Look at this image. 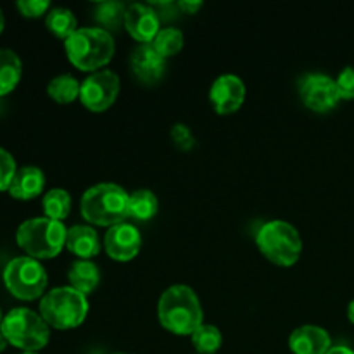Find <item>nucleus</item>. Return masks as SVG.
I'll use <instances>...</instances> for the list:
<instances>
[{"label": "nucleus", "instance_id": "17", "mask_svg": "<svg viewBox=\"0 0 354 354\" xmlns=\"http://www.w3.org/2000/svg\"><path fill=\"white\" fill-rule=\"evenodd\" d=\"M66 248L71 252L78 254L80 258L88 259L92 256L99 254L100 242L97 237V232L92 227L86 225H73L68 228V235H66Z\"/></svg>", "mask_w": 354, "mask_h": 354}, {"label": "nucleus", "instance_id": "12", "mask_svg": "<svg viewBox=\"0 0 354 354\" xmlns=\"http://www.w3.org/2000/svg\"><path fill=\"white\" fill-rule=\"evenodd\" d=\"M211 102L220 114L235 113L245 99V85L239 76L221 75L211 86Z\"/></svg>", "mask_w": 354, "mask_h": 354}, {"label": "nucleus", "instance_id": "15", "mask_svg": "<svg viewBox=\"0 0 354 354\" xmlns=\"http://www.w3.org/2000/svg\"><path fill=\"white\" fill-rule=\"evenodd\" d=\"M289 346L296 354H327L330 351L332 339L325 328L303 325L292 332Z\"/></svg>", "mask_w": 354, "mask_h": 354}, {"label": "nucleus", "instance_id": "5", "mask_svg": "<svg viewBox=\"0 0 354 354\" xmlns=\"http://www.w3.org/2000/svg\"><path fill=\"white\" fill-rule=\"evenodd\" d=\"M0 332L14 348L24 353H35L45 348L50 339L47 322L28 308H14L3 317Z\"/></svg>", "mask_w": 354, "mask_h": 354}, {"label": "nucleus", "instance_id": "10", "mask_svg": "<svg viewBox=\"0 0 354 354\" xmlns=\"http://www.w3.org/2000/svg\"><path fill=\"white\" fill-rule=\"evenodd\" d=\"M299 92L303 102L317 113H327L341 100L337 82L324 73H311L304 76Z\"/></svg>", "mask_w": 354, "mask_h": 354}, {"label": "nucleus", "instance_id": "2", "mask_svg": "<svg viewBox=\"0 0 354 354\" xmlns=\"http://www.w3.org/2000/svg\"><path fill=\"white\" fill-rule=\"evenodd\" d=\"M130 196L116 183H99L83 194L82 214L86 221L102 227H114L128 218Z\"/></svg>", "mask_w": 354, "mask_h": 354}, {"label": "nucleus", "instance_id": "13", "mask_svg": "<svg viewBox=\"0 0 354 354\" xmlns=\"http://www.w3.org/2000/svg\"><path fill=\"white\" fill-rule=\"evenodd\" d=\"M124 28L135 40L151 44L159 33V16L152 7L144 3H131L124 12Z\"/></svg>", "mask_w": 354, "mask_h": 354}, {"label": "nucleus", "instance_id": "4", "mask_svg": "<svg viewBox=\"0 0 354 354\" xmlns=\"http://www.w3.org/2000/svg\"><path fill=\"white\" fill-rule=\"evenodd\" d=\"M64 223L50 218H31L17 228L16 241L30 258L48 259L57 256L66 245Z\"/></svg>", "mask_w": 354, "mask_h": 354}, {"label": "nucleus", "instance_id": "33", "mask_svg": "<svg viewBox=\"0 0 354 354\" xmlns=\"http://www.w3.org/2000/svg\"><path fill=\"white\" fill-rule=\"evenodd\" d=\"M348 317H349V320L354 324V299L349 303V306H348Z\"/></svg>", "mask_w": 354, "mask_h": 354}, {"label": "nucleus", "instance_id": "6", "mask_svg": "<svg viewBox=\"0 0 354 354\" xmlns=\"http://www.w3.org/2000/svg\"><path fill=\"white\" fill-rule=\"evenodd\" d=\"M88 313V301L85 294L73 287H55L40 301V315L47 325L66 330L78 327Z\"/></svg>", "mask_w": 354, "mask_h": 354}, {"label": "nucleus", "instance_id": "1", "mask_svg": "<svg viewBox=\"0 0 354 354\" xmlns=\"http://www.w3.org/2000/svg\"><path fill=\"white\" fill-rule=\"evenodd\" d=\"M162 327L178 335H192L203 325V308L190 287L171 286L165 290L158 306Z\"/></svg>", "mask_w": 354, "mask_h": 354}, {"label": "nucleus", "instance_id": "9", "mask_svg": "<svg viewBox=\"0 0 354 354\" xmlns=\"http://www.w3.org/2000/svg\"><path fill=\"white\" fill-rule=\"evenodd\" d=\"M118 92H120L118 75L109 69H102V71H95L93 75H90L82 83L80 99H82L83 106L88 107L90 111L100 113L116 100Z\"/></svg>", "mask_w": 354, "mask_h": 354}, {"label": "nucleus", "instance_id": "19", "mask_svg": "<svg viewBox=\"0 0 354 354\" xmlns=\"http://www.w3.org/2000/svg\"><path fill=\"white\" fill-rule=\"evenodd\" d=\"M23 73L19 55L10 48H0V97L12 92Z\"/></svg>", "mask_w": 354, "mask_h": 354}, {"label": "nucleus", "instance_id": "23", "mask_svg": "<svg viewBox=\"0 0 354 354\" xmlns=\"http://www.w3.org/2000/svg\"><path fill=\"white\" fill-rule=\"evenodd\" d=\"M71 209V197L66 190L52 189L44 196V211L50 220L62 221Z\"/></svg>", "mask_w": 354, "mask_h": 354}, {"label": "nucleus", "instance_id": "20", "mask_svg": "<svg viewBox=\"0 0 354 354\" xmlns=\"http://www.w3.org/2000/svg\"><path fill=\"white\" fill-rule=\"evenodd\" d=\"M158 197L154 196V192L151 190H137L130 196L128 199V216L135 218V220L147 221L151 218L156 216L158 213Z\"/></svg>", "mask_w": 354, "mask_h": 354}, {"label": "nucleus", "instance_id": "35", "mask_svg": "<svg viewBox=\"0 0 354 354\" xmlns=\"http://www.w3.org/2000/svg\"><path fill=\"white\" fill-rule=\"evenodd\" d=\"M3 26H6V19H3L2 9H0V33H2V31H3Z\"/></svg>", "mask_w": 354, "mask_h": 354}, {"label": "nucleus", "instance_id": "27", "mask_svg": "<svg viewBox=\"0 0 354 354\" xmlns=\"http://www.w3.org/2000/svg\"><path fill=\"white\" fill-rule=\"evenodd\" d=\"M16 173L17 168L14 158L6 151V149L0 147V192L9 190Z\"/></svg>", "mask_w": 354, "mask_h": 354}, {"label": "nucleus", "instance_id": "8", "mask_svg": "<svg viewBox=\"0 0 354 354\" xmlns=\"http://www.w3.org/2000/svg\"><path fill=\"white\" fill-rule=\"evenodd\" d=\"M47 272L30 256H19L7 263L3 270V283L14 297L23 301H33L44 294L47 287Z\"/></svg>", "mask_w": 354, "mask_h": 354}, {"label": "nucleus", "instance_id": "3", "mask_svg": "<svg viewBox=\"0 0 354 354\" xmlns=\"http://www.w3.org/2000/svg\"><path fill=\"white\" fill-rule=\"evenodd\" d=\"M68 57L82 71H95L111 61L114 40L104 28H78L66 40Z\"/></svg>", "mask_w": 354, "mask_h": 354}, {"label": "nucleus", "instance_id": "7", "mask_svg": "<svg viewBox=\"0 0 354 354\" xmlns=\"http://www.w3.org/2000/svg\"><path fill=\"white\" fill-rule=\"evenodd\" d=\"M258 248L272 263L280 266H292L303 252V241L292 225L287 221H268L256 235Z\"/></svg>", "mask_w": 354, "mask_h": 354}, {"label": "nucleus", "instance_id": "11", "mask_svg": "<svg viewBox=\"0 0 354 354\" xmlns=\"http://www.w3.org/2000/svg\"><path fill=\"white\" fill-rule=\"evenodd\" d=\"M106 252L116 261H130L138 254L142 245L140 232L131 223H118L107 230L104 239Z\"/></svg>", "mask_w": 354, "mask_h": 354}, {"label": "nucleus", "instance_id": "30", "mask_svg": "<svg viewBox=\"0 0 354 354\" xmlns=\"http://www.w3.org/2000/svg\"><path fill=\"white\" fill-rule=\"evenodd\" d=\"M16 6L24 17H40L41 14L47 12L50 2L48 0H19Z\"/></svg>", "mask_w": 354, "mask_h": 354}, {"label": "nucleus", "instance_id": "24", "mask_svg": "<svg viewBox=\"0 0 354 354\" xmlns=\"http://www.w3.org/2000/svg\"><path fill=\"white\" fill-rule=\"evenodd\" d=\"M221 337L220 328H216L214 325L203 324L201 327L196 328V332L192 334V344L196 346V349L201 354H213L221 348Z\"/></svg>", "mask_w": 354, "mask_h": 354}, {"label": "nucleus", "instance_id": "37", "mask_svg": "<svg viewBox=\"0 0 354 354\" xmlns=\"http://www.w3.org/2000/svg\"><path fill=\"white\" fill-rule=\"evenodd\" d=\"M23 354H37V353H23Z\"/></svg>", "mask_w": 354, "mask_h": 354}, {"label": "nucleus", "instance_id": "18", "mask_svg": "<svg viewBox=\"0 0 354 354\" xmlns=\"http://www.w3.org/2000/svg\"><path fill=\"white\" fill-rule=\"evenodd\" d=\"M69 282H71L73 289H76L82 294H88L99 286L100 282V270L95 263L90 259H78L69 266Z\"/></svg>", "mask_w": 354, "mask_h": 354}, {"label": "nucleus", "instance_id": "32", "mask_svg": "<svg viewBox=\"0 0 354 354\" xmlns=\"http://www.w3.org/2000/svg\"><path fill=\"white\" fill-rule=\"evenodd\" d=\"M327 354H354L353 349L346 348V346H335V348H330V351Z\"/></svg>", "mask_w": 354, "mask_h": 354}, {"label": "nucleus", "instance_id": "25", "mask_svg": "<svg viewBox=\"0 0 354 354\" xmlns=\"http://www.w3.org/2000/svg\"><path fill=\"white\" fill-rule=\"evenodd\" d=\"M124 12H127L124 3L116 2V0H106V2L97 3L93 16L102 26L116 30L121 23H124Z\"/></svg>", "mask_w": 354, "mask_h": 354}, {"label": "nucleus", "instance_id": "28", "mask_svg": "<svg viewBox=\"0 0 354 354\" xmlns=\"http://www.w3.org/2000/svg\"><path fill=\"white\" fill-rule=\"evenodd\" d=\"M171 138L175 142V145L182 151H190V149L196 145V138H194L192 131L187 124L176 123L175 127L171 128Z\"/></svg>", "mask_w": 354, "mask_h": 354}, {"label": "nucleus", "instance_id": "21", "mask_svg": "<svg viewBox=\"0 0 354 354\" xmlns=\"http://www.w3.org/2000/svg\"><path fill=\"white\" fill-rule=\"evenodd\" d=\"M45 24H47V28L55 37L64 38V40H68L78 30L75 14L69 9H64V7H54V9L48 10Z\"/></svg>", "mask_w": 354, "mask_h": 354}, {"label": "nucleus", "instance_id": "36", "mask_svg": "<svg viewBox=\"0 0 354 354\" xmlns=\"http://www.w3.org/2000/svg\"><path fill=\"white\" fill-rule=\"evenodd\" d=\"M2 320H3V317H2V310H0V324H2Z\"/></svg>", "mask_w": 354, "mask_h": 354}, {"label": "nucleus", "instance_id": "31", "mask_svg": "<svg viewBox=\"0 0 354 354\" xmlns=\"http://www.w3.org/2000/svg\"><path fill=\"white\" fill-rule=\"evenodd\" d=\"M201 6H203L201 0H182V2H178L180 9L187 14H194L197 9H201Z\"/></svg>", "mask_w": 354, "mask_h": 354}, {"label": "nucleus", "instance_id": "38", "mask_svg": "<svg viewBox=\"0 0 354 354\" xmlns=\"http://www.w3.org/2000/svg\"><path fill=\"white\" fill-rule=\"evenodd\" d=\"M118 354H128V353H118Z\"/></svg>", "mask_w": 354, "mask_h": 354}, {"label": "nucleus", "instance_id": "26", "mask_svg": "<svg viewBox=\"0 0 354 354\" xmlns=\"http://www.w3.org/2000/svg\"><path fill=\"white\" fill-rule=\"evenodd\" d=\"M152 47L165 59L169 57L183 47V33L178 28H162L152 40Z\"/></svg>", "mask_w": 354, "mask_h": 354}, {"label": "nucleus", "instance_id": "29", "mask_svg": "<svg viewBox=\"0 0 354 354\" xmlns=\"http://www.w3.org/2000/svg\"><path fill=\"white\" fill-rule=\"evenodd\" d=\"M335 82H337L341 99H354V66L342 69Z\"/></svg>", "mask_w": 354, "mask_h": 354}, {"label": "nucleus", "instance_id": "34", "mask_svg": "<svg viewBox=\"0 0 354 354\" xmlns=\"http://www.w3.org/2000/svg\"><path fill=\"white\" fill-rule=\"evenodd\" d=\"M7 344H9V342H7V339L3 337V334H2V332H0V353H2L3 349L7 348Z\"/></svg>", "mask_w": 354, "mask_h": 354}, {"label": "nucleus", "instance_id": "22", "mask_svg": "<svg viewBox=\"0 0 354 354\" xmlns=\"http://www.w3.org/2000/svg\"><path fill=\"white\" fill-rule=\"evenodd\" d=\"M80 90H82V85H80L78 80L71 75H59L55 78L50 80L47 86V92L55 102L61 104H69L75 99L80 97Z\"/></svg>", "mask_w": 354, "mask_h": 354}, {"label": "nucleus", "instance_id": "16", "mask_svg": "<svg viewBox=\"0 0 354 354\" xmlns=\"http://www.w3.org/2000/svg\"><path fill=\"white\" fill-rule=\"evenodd\" d=\"M45 187V175L37 166H24L17 169L12 183L9 187V194L14 199L28 201L40 196Z\"/></svg>", "mask_w": 354, "mask_h": 354}, {"label": "nucleus", "instance_id": "14", "mask_svg": "<svg viewBox=\"0 0 354 354\" xmlns=\"http://www.w3.org/2000/svg\"><path fill=\"white\" fill-rule=\"evenodd\" d=\"M131 69L135 76L144 83H156L166 69V61L152 44H140L131 52Z\"/></svg>", "mask_w": 354, "mask_h": 354}]
</instances>
